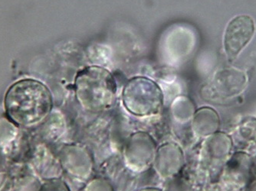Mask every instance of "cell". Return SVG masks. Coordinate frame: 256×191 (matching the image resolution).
I'll return each instance as SVG.
<instances>
[{
    "mask_svg": "<svg viewBox=\"0 0 256 191\" xmlns=\"http://www.w3.org/2000/svg\"><path fill=\"white\" fill-rule=\"evenodd\" d=\"M256 32V24L250 15H237L228 22L224 34V49L230 61H235L248 45Z\"/></svg>",
    "mask_w": 256,
    "mask_h": 191,
    "instance_id": "277c9868",
    "label": "cell"
},
{
    "mask_svg": "<svg viewBox=\"0 0 256 191\" xmlns=\"http://www.w3.org/2000/svg\"><path fill=\"white\" fill-rule=\"evenodd\" d=\"M52 105L50 90L36 80L17 82L6 95L7 115L14 123L21 126L40 123L50 113Z\"/></svg>",
    "mask_w": 256,
    "mask_h": 191,
    "instance_id": "6da1fadb",
    "label": "cell"
},
{
    "mask_svg": "<svg viewBox=\"0 0 256 191\" xmlns=\"http://www.w3.org/2000/svg\"><path fill=\"white\" fill-rule=\"evenodd\" d=\"M76 83L79 98L86 106L100 109L112 103L116 87L113 77L106 69L84 68L79 72Z\"/></svg>",
    "mask_w": 256,
    "mask_h": 191,
    "instance_id": "7a4b0ae2",
    "label": "cell"
},
{
    "mask_svg": "<svg viewBox=\"0 0 256 191\" xmlns=\"http://www.w3.org/2000/svg\"><path fill=\"white\" fill-rule=\"evenodd\" d=\"M162 100V93L156 83L144 77L132 79L124 92L126 107L140 114L156 113L160 108Z\"/></svg>",
    "mask_w": 256,
    "mask_h": 191,
    "instance_id": "3957f363",
    "label": "cell"
}]
</instances>
